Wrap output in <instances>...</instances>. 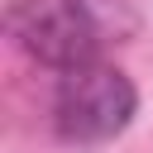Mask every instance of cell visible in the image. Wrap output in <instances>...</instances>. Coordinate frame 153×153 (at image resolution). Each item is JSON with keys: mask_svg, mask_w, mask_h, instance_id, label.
Instances as JSON below:
<instances>
[{"mask_svg": "<svg viewBox=\"0 0 153 153\" xmlns=\"http://www.w3.org/2000/svg\"><path fill=\"white\" fill-rule=\"evenodd\" d=\"M5 24L10 38L57 76L91 67L105 43V14L96 0H14Z\"/></svg>", "mask_w": 153, "mask_h": 153, "instance_id": "cell-1", "label": "cell"}, {"mask_svg": "<svg viewBox=\"0 0 153 153\" xmlns=\"http://www.w3.org/2000/svg\"><path fill=\"white\" fill-rule=\"evenodd\" d=\"M139 115V91L120 67L91 62L57 76L53 91V129L67 143H110Z\"/></svg>", "mask_w": 153, "mask_h": 153, "instance_id": "cell-2", "label": "cell"}]
</instances>
